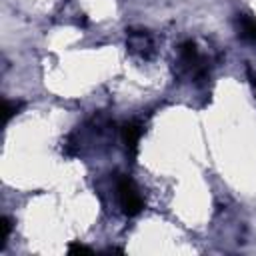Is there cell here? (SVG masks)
Listing matches in <instances>:
<instances>
[{
	"label": "cell",
	"instance_id": "1",
	"mask_svg": "<svg viewBox=\"0 0 256 256\" xmlns=\"http://www.w3.org/2000/svg\"><path fill=\"white\" fill-rule=\"evenodd\" d=\"M116 190H118V200H120V208L122 212L132 218V216H138L142 210H144V198L138 190V186L134 184L132 178L128 176H118L116 180Z\"/></svg>",
	"mask_w": 256,
	"mask_h": 256
},
{
	"label": "cell",
	"instance_id": "2",
	"mask_svg": "<svg viewBox=\"0 0 256 256\" xmlns=\"http://www.w3.org/2000/svg\"><path fill=\"white\" fill-rule=\"evenodd\" d=\"M128 48L134 54H140V56L148 58L154 50L148 30H128Z\"/></svg>",
	"mask_w": 256,
	"mask_h": 256
},
{
	"label": "cell",
	"instance_id": "3",
	"mask_svg": "<svg viewBox=\"0 0 256 256\" xmlns=\"http://www.w3.org/2000/svg\"><path fill=\"white\" fill-rule=\"evenodd\" d=\"M142 126L138 124V122H126L124 126H122V130H120V134H122V142H124V146H126V152L134 158L136 154H138V142H140V138H142Z\"/></svg>",
	"mask_w": 256,
	"mask_h": 256
},
{
	"label": "cell",
	"instance_id": "4",
	"mask_svg": "<svg viewBox=\"0 0 256 256\" xmlns=\"http://www.w3.org/2000/svg\"><path fill=\"white\" fill-rule=\"evenodd\" d=\"M236 30H238V38H242L244 42L256 44V18H252L250 14H238Z\"/></svg>",
	"mask_w": 256,
	"mask_h": 256
},
{
	"label": "cell",
	"instance_id": "5",
	"mask_svg": "<svg viewBox=\"0 0 256 256\" xmlns=\"http://www.w3.org/2000/svg\"><path fill=\"white\" fill-rule=\"evenodd\" d=\"M22 106H24V104H22L20 100H18V102H16V100H4V122L8 124V122L22 110Z\"/></svg>",
	"mask_w": 256,
	"mask_h": 256
},
{
	"label": "cell",
	"instance_id": "6",
	"mask_svg": "<svg viewBox=\"0 0 256 256\" xmlns=\"http://www.w3.org/2000/svg\"><path fill=\"white\" fill-rule=\"evenodd\" d=\"M0 224H2V242H0V250H2V248L6 246V242H8L10 232H12V220H10L8 216H2Z\"/></svg>",
	"mask_w": 256,
	"mask_h": 256
},
{
	"label": "cell",
	"instance_id": "7",
	"mask_svg": "<svg viewBox=\"0 0 256 256\" xmlns=\"http://www.w3.org/2000/svg\"><path fill=\"white\" fill-rule=\"evenodd\" d=\"M68 252H70V254H80V252L92 254V248H90V246H84V244H80V242H70V244H68Z\"/></svg>",
	"mask_w": 256,
	"mask_h": 256
},
{
	"label": "cell",
	"instance_id": "8",
	"mask_svg": "<svg viewBox=\"0 0 256 256\" xmlns=\"http://www.w3.org/2000/svg\"><path fill=\"white\" fill-rule=\"evenodd\" d=\"M248 78H250V84H252V88L256 92V74H252V70H248Z\"/></svg>",
	"mask_w": 256,
	"mask_h": 256
},
{
	"label": "cell",
	"instance_id": "9",
	"mask_svg": "<svg viewBox=\"0 0 256 256\" xmlns=\"http://www.w3.org/2000/svg\"><path fill=\"white\" fill-rule=\"evenodd\" d=\"M106 252H118V254H122V252H124V250H122V248H108V250H106Z\"/></svg>",
	"mask_w": 256,
	"mask_h": 256
}]
</instances>
